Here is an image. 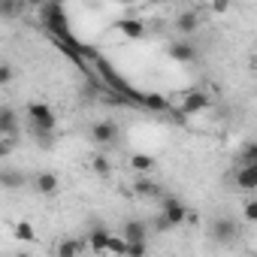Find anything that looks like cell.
Returning a JSON list of instances; mask_svg holds the SVG:
<instances>
[{"label": "cell", "mask_w": 257, "mask_h": 257, "mask_svg": "<svg viewBox=\"0 0 257 257\" xmlns=\"http://www.w3.org/2000/svg\"><path fill=\"white\" fill-rule=\"evenodd\" d=\"M185 221H191L188 206L182 200H176V197H164L161 200V215H158V230H173V227H179Z\"/></svg>", "instance_id": "cell-1"}, {"label": "cell", "mask_w": 257, "mask_h": 257, "mask_svg": "<svg viewBox=\"0 0 257 257\" xmlns=\"http://www.w3.org/2000/svg\"><path fill=\"white\" fill-rule=\"evenodd\" d=\"M28 118L37 127V137H49V134L58 131V115H55V109L49 103H40V100L28 103Z\"/></svg>", "instance_id": "cell-2"}, {"label": "cell", "mask_w": 257, "mask_h": 257, "mask_svg": "<svg viewBox=\"0 0 257 257\" xmlns=\"http://www.w3.org/2000/svg\"><path fill=\"white\" fill-rule=\"evenodd\" d=\"M212 239H215L218 245H233V242L239 239V224H236L233 218H227V215L215 218V221H212Z\"/></svg>", "instance_id": "cell-3"}, {"label": "cell", "mask_w": 257, "mask_h": 257, "mask_svg": "<svg viewBox=\"0 0 257 257\" xmlns=\"http://www.w3.org/2000/svg\"><path fill=\"white\" fill-rule=\"evenodd\" d=\"M118 137H121V131H118V124L115 121H97L94 127H91V140L97 143V146H115L118 143Z\"/></svg>", "instance_id": "cell-4"}, {"label": "cell", "mask_w": 257, "mask_h": 257, "mask_svg": "<svg viewBox=\"0 0 257 257\" xmlns=\"http://www.w3.org/2000/svg\"><path fill=\"white\" fill-rule=\"evenodd\" d=\"M121 239H124L127 245H134V242L149 245V224H146V221H140V218L124 221V227H121Z\"/></svg>", "instance_id": "cell-5"}, {"label": "cell", "mask_w": 257, "mask_h": 257, "mask_svg": "<svg viewBox=\"0 0 257 257\" xmlns=\"http://www.w3.org/2000/svg\"><path fill=\"white\" fill-rule=\"evenodd\" d=\"M19 137V112L13 106H0V140Z\"/></svg>", "instance_id": "cell-6"}, {"label": "cell", "mask_w": 257, "mask_h": 257, "mask_svg": "<svg viewBox=\"0 0 257 257\" xmlns=\"http://www.w3.org/2000/svg\"><path fill=\"white\" fill-rule=\"evenodd\" d=\"M209 94L206 91H188L185 94V100H182V115H200V112H206L209 109Z\"/></svg>", "instance_id": "cell-7"}, {"label": "cell", "mask_w": 257, "mask_h": 257, "mask_svg": "<svg viewBox=\"0 0 257 257\" xmlns=\"http://www.w3.org/2000/svg\"><path fill=\"white\" fill-rule=\"evenodd\" d=\"M34 191H37L40 197H58L61 179H58L55 173H37V176H34Z\"/></svg>", "instance_id": "cell-8"}, {"label": "cell", "mask_w": 257, "mask_h": 257, "mask_svg": "<svg viewBox=\"0 0 257 257\" xmlns=\"http://www.w3.org/2000/svg\"><path fill=\"white\" fill-rule=\"evenodd\" d=\"M197 28H200V16H197L194 10H182V13L176 16V31L182 34V40L191 37V34H197Z\"/></svg>", "instance_id": "cell-9"}, {"label": "cell", "mask_w": 257, "mask_h": 257, "mask_svg": "<svg viewBox=\"0 0 257 257\" xmlns=\"http://www.w3.org/2000/svg\"><path fill=\"white\" fill-rule=\"evenodd\" d=\"M170 58L182 61V64H191L197 58V46L191 40H176V43H170Z\"/></svg>", "instance_id": "cell-10"}, {"label": "cell", "mask_w": 257, "mask_h": 257, "mask_svg": "<svg viewBox=\"0 0 257 257\" xmlns=\"http://www.w3.org/2000/svg\"><path fill=\"white\" fill-rule=\"evenodd\" d=\"M236 188H242V191H257V164H242L239 170H236Z\"/></svg>", "instance_id": "cell-11"}, {"label": "cell", "mask_w": 257, "mask_h": 257, "mask_svg": "<svg viewBox=\"0 0 257 257\" xmlns=\"http://www.w3.org/2000/svg\"><path fill=\"white\" fill-rule=\"evenodd\" d=\"M109 236H112V233H109L106 227H100V224H97V227H91V230H88V239H85V242H88V248H91V251L103 254V251H106Z\"/></svg>", "instance_id": "cell-12"}, {"label": "cell", "mask_w": 257, "mask_h": 257, "mask_svg": "<svg viewBox=\"0 0 257 257\" xmlns=\"http://www.w3.org/2000/svg\"><path fill=\"white\" fill-rule=\"evenodd\" d=\"M115 28H118L127 40H140V37H146V25H143L140 19H121Z\"/></svg>", "instance_id": "cell-13"}, {"label": "cell", "mask_w": 257, "mask_h": 257, "mask_svg": "<svg viewBox=\"0 0 257 257\" xmlns=\"http://www.w3.org/2000/svg\"><path fill=\"white\" fill-rule=\"evenodd\" d=\"M28 179H25V173L22 170H0V188H7V191H16V188H22Z\"/></svg>", "instance_id": "cell-14"}, {"label": "cell", "mask_w": 257, "mask_h": 257, "mask_svg": "<svg viewBox=\"0 0 257 257\" xmlns=\"http://www.w3.org/2000/svg\"><path fill=\"white\" fill-rule=\"evenodd\" d=\"M13 236H16V242H34L37 239V230H34V224L31 221H16L13 224Z\"/></svg>", "instance_id": "cell-15"}, {"label": "cell", "mask_w": 257, "mask_h": 257, "mask_svg": "<svg viewBox=\"0 0 257 257\" xmlns=\"http://www.w3.org/2000/svg\"><path fill=\"white\" fill-rule=\"evenodd\" d=\"M155 164H158V161H155L152 155H134V158H131V167H134L137 173H152Z\"/></svg>", "instance_id": "cell-16"}, {"label": "cell", "mask_w": 257, "mask_h": 257, "mask_svg": "<svg viewBox=\"0 0 257 257\" xmlns=\"http://www.w3.org/2000/svg\"><path fill=\"white\" fill-rule=\"evenodd\" d=\"M55 257H79V242L76 239H61L55 248Z\"/></svg>", "instance_id": "cell-17"}, {"label": "cell", "mask_w": 257, "mask_h": 257, "mask_svg": "<svg viewBox=\"0 0 257 257\" xmlns=\"http://www.w3.org/2000/svg\"><path fill=\"white\" fill-rule=\"evenodd\" d=\"M143 103L152 109V112H164L170 103H167V97H161V94H143Z\"/></svg>", "instance_id": "cell-18"}, {"label": "cell", "mask_w": 257, "mask_h": 257, "mask_svg": "<svg viewBox=\"0 0 257 257\" xmlns=\"http://www.w3.org/2000/svg\"><path fill=\"white\" fill-rule=\"evenodd\" d=\"M106 251H109L112 257H124V251H127V242H124L121 236H109V242H106Z\"/></svg>", "instance_id": "cell-19"}, {"label": "cell", "mask_w": 257, "mask_h": 257, "mask_svg": "<svg viewBox=\"0 0 257 257\" xmlns=\"http://www.w3.org/2000/svg\"><path fill=\"white\" fill-rule=\"evenodd\" d=\"M91 170H94L97 176H109V170H112V164H109V158H103V155H97V158H91Z\"/></svg>", "instance_id": "cell-20"}, {"label": "cell", "mask_w": 257, "mask_h": 257, "mask_svg": "<svg viewBox=\"0 0 257 257\" xmlns=\"http://www.w3.org/2000/svg\"><path fill=\"white\" fill-rule=\"evenodd\" d=\"M134 191H137L140 197H158V194H161V188H158V185H152V182H137V185H134Z\"/></svg>", "instance_id": "cell-21"}, {"label": "cell", "mask_w": 257, "mask_h": 257, "mask_svg": "<svg viewBox=\"0 0 257 257\" xmlns=\"http://www.w3.org/2000/svg\"><path fill=\"white\" fill-rule=\"evenodd\" d=\"M242 221H248V224L257 221V200H248V203H245V209H242Z\"/></svg>", "instance_id": "cell-22"}, {"label": "cell", "mask_w": 257, "mask_h": 257, "mask_svg": "<svg viewBox=\"0 0 257 257\" xmlns=\"http://www.w3.org/2000/svg\"><path fill=\"white\" fill-rule=\"evenodd\" d=\"M146 251H149V245H140V242H134V245H127L124 257H146Z\"/></svg>", "instance_id": "cell-23"}, {"label": "cell", "mask_w": 257, "mask_h": 257, "mask_svg": "<svg viewBox=\"0 0 257 257\" xmlns=\"http://www.w3.org/2000/svg\"><path fill=\"white\" fill-rule=\"evenodd\" d=\"M13 79H16V70L10 64H0V85H10Z\"/></svg>", "instance_id": "cell-24"}, {"label": "cell", "mask_w": 257, "mask_h": 257, "mask_svg": "<svg viewBox=\"0 0 257 257\" xmlns=\"http://www.w3.org/2000/svg\"><path fill=\"white\" fill-rule=\"evenodd\" d=\"M242 164H257V146H254V143L245 146V152H242Z\"/></svg>", "instance_id": "cell-25"}, {"label": "cell", "mask_w": 257, "mask_h": 257, "mask_svg": "<svg viewBox=\"0 0 257 257\" xmlns=\"http://www.w3.org/2000/svg\"><path fill=\"white\" fill-rule=\"evenodd\" d=\"M13 155V140H0V161Z\"/></svg>", "instance_id": "cell-26"}, {"label": "cell", "mask_w": 257, "mask_h": 257, "mask_svg": "<svg viewBox=\"0 0 257 257\" xmlns=\"http://www.w3.org/2000/svg\"><path fill=\"white\" fill-rule=\"evenodd\" d=\"M16 257H34V254H28V251H19V254H16Z\"/></svg>", "instance_id": "cell-27"}]
</instances>
